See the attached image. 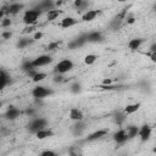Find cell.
Listing matches in <instances>:
<instances>
[{
    "label": "cell",
    "instance_id": "cell-1",
    "mask_svg": "<svg viewBox=\"0 0 156 156\" xmlns=\"http://www.w3.org/2000/svg\"><path fill=\"white\" fill-rule=\"evenodd\" d=\"M40 16H41V11L35 10L33 7V9H29V10H26L24 11V13L22 16V21L27 26H34L37 23V21L39 20Z\"/></svg>",
    "mask_w": 156,
    "mask_h": 156
},
{
    "label": "cell",
    "instance_id": "cell-2",
    "mask_svg": "<svg viewBox=\"0 0 156 156\" xmlns=\"http://www.w3.org/2000/svg\"><path fill=\"white\" fill-rule=\"evenodd\" d=\"M73 67H74V63H73L72 60H69V58H63V60L58 61V62L55 65V67H54V72H55L56 74H61V76H63L65 73L72 71Z\"/></svg>",
    "mask_w": 156,
    "mask_h": 156
},
{
    "label": "cell",
    "instance_id": "cell-3",
    "mask_svg": "<svg viewBox=\"0 0 156 156\" xmlns=\"http://www.w3.org/2000/svg\"><path fill=\"white\" fill-rule=\"evenodd\" d=\"M48 127V119L46 118H43V117H35L33 118L29 124H28V130L30 133H38L39 130L41 129H45Z\"/></svg>",
    "mask_w": 156,
    "mask_h": 156
},
{
    "label": "cell",
    "instance_id": "cell-4",
    "mask_svg": "<svg viewBox=\"0 0 156 156\" xmlns=\"http://www.w3.org/2000/svg\"><path fill=\"white\" fill-rule=\"evenodd\" d=\"M54 94V90L51 88L44 87V85H37L32 90V96L35 99H44Z\"/></svg>",
    "mask_w": 156,
    "mask_h": 156
},
{
    "label": "cell",
    "instance_id": "cell-5",
    "mask_svg": "<svg viewBox=\"0 0 156 156\" xmlns=\"http://www.w3.org/2000/svg\"><path fill=\"white\" fill-rule=\"evenodd\" d=\"M52 62V57L51 55H48V54H43V55H39L37 56L35 58L32 60V66L34 68H39V67H44V66H48L49 63Z\"/></svg>",
    "mask_w": 156,
    "mask_h": 156
},
{
    "label": "cell",
    "instance_id": "cell-6",
    "mask_svg": "<svg viewBox=\"0 0 156 156\" xmlns=\"http://www.w3.org/2000/svg\"><path fill=\"white\" fill-rule=\"evenodd\" d=\"M151 134H152V128L149 124H144V126L139 127L138 136L140 138L141 141H147L151 138Z\"/></svg>",
    "mask_w": 156,
    "mask_h": 156
},
{
    "label": "cell",
    "instance_id": "cell-7",
    "mask_svg": "<svg viewBox=\"0 0 156 156\" xmlns=\"http://www.w3.org/2000/svg\"><path fill=\"white\" fill-rule=\"evenodd\" d=\"M68 117L69 119L74 121V122H79V121H83L84 119V113L80 108L78 107H72L69 110V113H68Z\"/></svg>",
    "mask_w": 156,
    "mask_h": 156
},
{
    "label": "cell",
    "instance_id": "cell-8",
    "mask_svg": "<svg viewBox=\"0 0 156 156\" xmlns=\"http://www.w3.org/2000/svg\"><path fill=\"white\" fill-rule=\"evenodd\" d=\"M108 130L107 129H98L93 133H90L88 136H87V141H95V140H99L101 138H104L105 135H107Z\"/></svg>",
    "mask_w": 156,
    "mask_h": 156
},
{
    "label": "cell",
    "instance_id": "cell-9",
    "mask_svg": "<svg viewBox=\"0 0 156 156\" xmlns=\"http://www.w3.org/2000/svg\"><path fill=\"white\" fill-rule=\"evenodd\" d=\"M113 140H115V143H116L117 145H122V144H124V143L128 140L124 128H121L119 130H117V132L113 134Z\"/></svg>",
    "mask_w": 156,
    "mask_h": 156
},
{
    "label": "cell",
    "instance_id": "cell-10",
    "mask_svg": "<svg viewBox=\"0 0 156 156\" xmlns=\"http://www.w3.org/2000/svg\"><path fill=\"white\" fill-rule=\"evenodd\" d=\"M20 116H21V110L17 108V107H15V106L9 107L6 110V112H5V118L6 119H10V121H13V119L18 118Z\"/></svg>",
    "mask_w": 156,
    "mask_h": 156
},
{
    "label": "cell",
    "instance_id": "cell-11",
    "mask_svg": "<svg viewBox=\"0 0 156 156\" xmlns=\"http://www.w3.org/2000/svg\"><path fill=\"white\" fill-rule=\"evenodd\" d=\"M22 9H23V5H22V4L12 2V4L7 5L4 10H5V13H6V15H16V13H18Z\"/></svg>",
    "mask_w": 156,
    "mask_h": 156
},
{
    "label": "cell",
    "instance_id": "cell-12",
    "mask_svg": "<svg viewBox=\"0 0 156 156\" xmlns=\"http://www.w3.org/2000/svg\"><path fill=\"white\" fill-rule=\"evenodd\" d=\"M87 37V43H98V41H101L102 40V33L99 32V30H93V32H89L85 34Z\"/></svg>",
    "mask_w": 156,
    "mask_h": 156
},
{
    "label": "cell",
    "instance_id": "cell-13",
    "mask_svg": "<svg viewBox=\"0 0 156 156\" xmlns=\"http://www.w3.org/2000/svg\"><path fill=\"white\" fill-rule=\"evenodd\" d=\"M85 43H87V37H85V34H83V35H79L78 38L73 39V40L68 44V48H69V49H78V48L83 46Z\"/></svg>",
    "mask_w": 156,
    "mask_h": 156
},
{
    "label": "cell",
    "instance_id": "cell-14",
    "mask_svg": "<svg viewBox=\"0 0 156 156\" xmlns=\"http://www.w3.org/2000/svg\"><path fill=\"white\" fill-rule=\"evenodd\" d=\"M78 23V20H76L74 17H65V18H62L61 20V22H60V27H62V28H71V27H73V26H76Z\"/></svg>",
    "mask_w": 156,
    "mask_h": 156
},
{
    "label": "cell",
    "instance_id": "cell-15",
    "mask_svg": "<svg viewBox=\"0 0 156 156\" xmlns=\"http://www.w3.org/2000/svg\"><path fill=\"white\" fill-rule=\"evenodd\" d=\"M99 15V11L98 10H87L83 16H82V21L84 22H91L96 18V16Z\"/></svg>",
    "mask_w": 156,
    "mask_h": 156
},
{
    "label": "cell",
    "instance_id": "cell-16",
    "mask_svg": "<svg viewBox=\"0 0 156 156\" xmlns=\"http://www.w3.org/2000/svg\"><path fill=\"white\" fill-rule=\"evenodd\" d=\"M124 130H126L127 138H128V140H129V139H134L135 136H138L139 127H136V126H128L127 128H124Z\"/></svg>",
    "mask_w": 156,
    "mask_h": 156
},
{
    "label": "cell",
    "instance_id": "cell-17",
    "mask_svg": "<svg viewBox=\"0 0 156 156\" xmlns=\"http://www.w3.org/2000/svg\"><path fill=\"white\" fill-rule=\"evenodd\" d=\"M140 108V102H134V104H128L124 110H123V113L127 116V115H132L134 112H136Z\"/></svg>",
    "mask_w": 156,
    "mask_h": 156
},
{
    "label": "cell",
    "instance_id": "cell-18",
    "mask_svg": "<svg viewBox=\"0 0 156 156\" xmlns=\"http://www.w3.org/2000/svg\"><path fill=\"white\" fill-rule=\"evenodd\" d=\"M143 43H144V40L141 38H134V39H130L128 41V48L130 50H138L143 45Z\"/></svg>",
    "mask_w": 156,
    "mask_h": 156
},
{
    "label": "cell",
    "instance_id": "cell-19",
    "mask_svg": "<svg viewBox=\"0 0 156 156\" xmlns=\"http://www.w3.org/2000/svg\"><path fill=\"white\" fill-rule=\"evenodd\" d=\"M9 83H10V76L5 71L0 69V90H2Z\"/></svg>",
    "mask_w": 156,
    "mask_h": 156
},
{
    "label": "cell",
    "instance_id": "cell-20",
    "mask_svg": "<svg viewBox=\"0 0 156 156\" xmlns=\"http://www.w3.org/2000/svg\"><path fill=\"white\" fill-rule=\"evenodd\" d=\"M54 133L50 130V129H48V128H45V129H41V130H39L38 133H35V136L39 139V140H43V139H46V138H50L51 135H52Z\"/></svg>",
    "mask_w": 156,
    "mask_h": 156
},
{
    "label": "cell",
    "instance_id": "cell-21",
    "mask_svg": "<svg viewBox=\"0 0 156 156\" xmlns=\"http://www.w3.org/2000/svg\"><path fill=\"white\" fill-rule=\"evenodd\" d=\"M60 15H61V10L52 9V10H50V11L46 12V20H48V21H54V20L58 18Z\"/></svg>",
    "mask_w": 156,
    "mask_h": 156
},
{
    "label": "cell",
    "instance_id": "cell-22",
    "mask_svg": "<svg viewBox=\"0 0 156 156\" xmlns=\"http://www.w3.org/2000/svg\"><path fill=\"white\" fill-rule=\"evenodd\" d=\"M46 77H48V74H46L45 72H39V71H38V72L35 73V76L32 78V80H33L34 83H39V82H43Z\"/></svg>",
    "mask_w": 156,
    "mask_h": 156
},
{
    "label": "cell",
    "instance_id": "cell-23",
    "mask_svg": "<svg viewBox=\"0 0 156 156\" xmlns=\"http://www.w3.org/2000/svg\"><path fill=\"white\" fill-rule=\"evenodd\" d=\"M84 129H85V127H84L83 121L76 122V124L73 126V132H74V134H80V133H82Z\"/></svg>",
    "mask_w": 156,
    "mask_h": 156
},
{
    "label": "cell",
    "instance_id": "cell-24",
    "mask_svg": "<svg viewBox=\"0 0 156 156\" xmlns=\"http://www.w3.org/2000/svg\"><path fill=\"white\" fill-rule=\"evenodd\" d=\"M32 43H33V39H29V38H22V39H20V41L17 43V46H18L20 49H23V48L28 46V45L32 44Z\"/></svg>",
    "mask_w": 156,
    "mask_h": 156
},
{
    "label": "cell",
    "instance_id": "cell-25",
    "mask_svg": "<svg viewBox=\"0 0 156 156\" xmlns=\"http://www.w3.org/2000/svg\"><path fill=\"white\" fill-rule=\"evenodd\" d=\"M96 60H98V55H95V54H88L84 57V63L85 65H93Z\"/></svg>",
    "mask_w": 156,
    "mask_h": 156
},
{
    "label": "cell",
    "instance_id": "cell-26",
    "mask_svg": "<svg viewBox=\"0 0 156 156\" xmlns=\"http://www.w3.org/2000/svg\"><path fill=\"white\" fill-rule=\"evenodd\" d=\"M34 67L32 66V61H29V60H27V61H24L23 63H22V69L24 71V72H28V71H30V69H33Z\"/></svg>",
    "mask_w": 156,
    "mask_h": 156
},
{
    "label": "cell",
    "instance_id": "cell-27",
    "mask_svg": "<svg viewBox=\"0 0 156 156\" xmlns=\"http://www.w3.org/2000/svg\"><path fill=\"white\" fill-rule=\"evenodd\" d=\"M73 5H74V6H76L78 10H82V9H84V7H85L88 4H87L85 1H83V0H76Z\"/></svg>",
    "mask_w": 156,
    "mask_h": 156
},
{
    "label": "cell",
    "instance_id": "cell-28",
    "mask_svg": "<svg viewBox=\"0 0 156 156\" xmlns=\"http://www.w3.org/2000/svg\"><path fill=\"white\" fill-rule=\"evenodd\" d=\"M10 24H11V20L7 18V17H4V18L0 21V27H2V28L10 27Z\"/></svg>",
    "mask_w": 156,
    "mask_h": 156
},
{
    "label": "cell",
    "instance_id": "cell-29",
    "mask_svg": "<svg viewBox=\"0 0 156 156\" xmlns=\"http://www.w3.org/2000/svg\"><path fill=\"white\" fill-rule=\"evenodd\" d=\"M71 91L72 93H79L80 91V84L79 83H73L71 85Z\"/></svg>",
    "mask_w": 156,
    "mask_h": 156
},
{
    "label": "cell",
    "instance_id": "cell-30",
    "mask_svg": "<svg viewBox=\"0 0 156 156\" xmlns=\"http://www.w3.org/2000/svg\"><path fill=\"white\" fill-rule=\"evenodd\" d=\"M39 156H57V154L55 151H52V150H45V151L40 152Z\"/></svg>",
    "mask_w": 156,
    "mask_h": 156
},
{
    "label": "cell",
    "instance_id": "cell-31",
    "mask_svg": "<svg viewBox=\"0 0 156 156\" xmlns=\"http://www.w3.org/2000/svg\"><path fill=\"white\" fill-rule=\"evenodd\" d=\"M58 46H60V43L58 41H54V43H50L48 45V50H56Z\"/></svg>",
    "mask_w": 156,
    "mask_h": 156
},
{
    "label": "cell",
    "instance_id": "cell-32",
    "mask_svg": "<svg viewBox=\"0 0 156 156\" xmlns=\"http://www.w3.org/2000/svg\"><path fill=\"white\" fill-rule=\"evenodd\" d=\"M11 32L10 30H5V32H2V34H1V37L4 38V39H10L11 38Z\"/></svg>",
    "mask_w": 156,
    "mask_h": 156
},
{
    "label": "cell",
    "instance_id": "cell-33",
    "mask_svg": "<svg viewBox=\"0 0 156 156\" xmlns=\"http://www.w3.org/2000/svg\"><path fill=\"white\" fill-rule=\"evenodd\" d=\"M43 37V33L40 32V30H37L35 33H34V37H33V40H38V39H40Z\"/></svg>",
    "mask_w": 156,
    "mask_h": 156
},
{
    "label": "cell",
    "instance_id": "cell-34",
    "mask_svg": "<svg viewBox=\"0 0 156 156\" xmlns=\"http://www.w3.org/2000/svg\"><path fill=\"white\" fill-rule=\"evenodd\" d=\"M38 71H37V68H33V69H30V71H28L27 72V76L29 77V78H33L34 76H35V73H37Z\"/></svg>",
    "mask_w": 156,
    "mask_h": 156
},
{
    "label": "cell",
    "instance_id": "cell-35",
    "mask_svg": "<svg viewBox=\"0 0 156 156\" xmlns=\"http://www.w3.org/2000/svg\"><path fill=\"white\" fill-rule=\"evenodd\" d=\"M35 29V26H27V28H26V33H30V32H33Z\"/></svg>",
    "mask_w": 156,
    "mask_h": 156
},
{
    "label": "cell",
    "instance_id": "cell-36",
    "mask_svg": "<svg viewBox=\"0 0 156 156\" xmlns=\"http://www.w3.org/2000/svg\"><path fill=\"white\" fill-rule=\"evenodd\" d=\"M54 80H55V82H62V80H63V77H62L61 74H56Z\"/></svg>",
    "mask_w": 156,
    "mask_h": 156
},
{
    "label": "cell",
    "instance_id": "cell-37",
    "mask_svg": "<svg viewBox=\"0 0 156 156\" xmlns=\"http://www.w3.org/2000/svg\"><path fill=\"white\" fill-rule=\"evenodd\" d=\"M150 58H151L152 61H156V52H151V55H150Z\"/></svg>",
    "mask_w": 156,
    "mask_h": 156
},
{
    "label": "cell",
    "instance_id": "cell-38",
    "mask_svg": "<svg viewBox=\"0 0 156 156\" xmlns=\"http://www.w3.org/2000/svg\"><path fill=\"white\" fill-rule=\"evenodd\" d=\"M150 50H151V52H156V44H152L151 48H150Z\"/></svg>",
    "mask_w": 156,
    "mask_h": 156
},
{
    "label": "cell",
    "instance_id": "cell-39",
    "mask_svg": "<svg viewBox=\"0 0 156 156\" xmlns=\"http://www.w3.org/2000/svg\"><path fill=\"white\" fill-rule=\"evenodd\" d=\"M1 107H2V102L0 101V110H1Z\"/></svg>",
    "mask_w": 156,
    "mask_h": 156
}]
</instances>
